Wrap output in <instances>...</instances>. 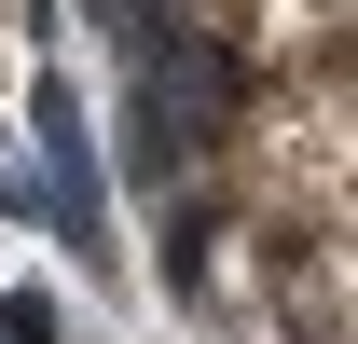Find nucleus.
<instances>
[{
  "label": "nucleus",
  "mask_w": 358,
  "mask_h": 344,
  "mask_svg": "<svg viewBox=\"0 0 358 344\" xmlns=\"http://www.w3.org/2000/svg\"><path fill=\"white\" fill-rule=\"evenodd\" d=\"M207 42L248 55L262 83H303V69H345V0H193Z\"/></svg>",
  "instance_id": "obj_2"
},
{
  "label": "nucleus",
  "mask_w": 358,
  "mask_h": 344,
  "mask_svg": "<svg viewBox=\"0 0 358 344\" xmlns=\"http://www.w3.org/2000/svg\"><path fill=\"white\" fill-rule=\"evenodd\" d=\"M221 179H234V220H248L275 261L331 248V234H345V69L262 83L248 124H234V152H221Z\"/></svg>",
  "instance_id": "obj_1"
}]
</instances>
